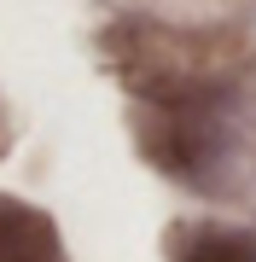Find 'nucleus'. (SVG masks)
<instances>
[{
    "label": "nucleus",
    "instance_id": "1",
    "mask_svg": "<svg viewBox=\"0 0 256 262\" xmlns=\"http://www.w3.org/2000/svg\"><path fill=\"white\" fill-rule=\"evenodd\" d=\"M117 64H123L128 88L146 94L163 111H198L221 94L227 82V58L198 35H175V29H117L111 35Z\"/></svg>",
    "mask_w": 256,
    "mask_h": 262
},
{
    "label": "nucleus",
    "instance_id": "2",
    "mask_svg": "<svg viewBox=\"0 0 256 262\" xmlns=\"http://www.w3.org/2000/svg\"><path fill=\"white\" fill-rule=\"evenodd\" d=\"M0 262H58L53 222L24 204H0Z\"/></svg>",
    "mask_w": 256,
    "mask_h": 262
},
{
    "label": "nucleus",
    "instance_id": "3",
    "mask_svg": "<svg viewBox=\"0 0 256 262\" xmlns=\"http://www.w3.org/2000/svg\"><path fill=\"white\" fill-rule=\"evenodd\" d=\"M180 262H256V239L245 233H192L180 245Z\"/></svg>",
    "mask_w": 256,
    "mask_h": 262
}]
</instances>
